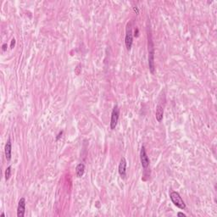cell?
<instances>
[{
	"label": "cell",
	"mask_w": 217,
	"mask_h": 217,
	"mask_svg": "<svg viewBox=\"0 0 217 217\" xmlns=\"http://www.w3.org/2000/svg\"><path fill=\"white\" fill-rule=\"evenodd\" d=\"M170 199H171V201H172V203H173L177 207H178L179 209H181V210L186 209V204L184 203L183 199L182 198L180 194H178L177 192H175V191L170 192Z\"/></svg>",
	"instance_id": "cell-1"
},
{
	"label": "cell",
	"mask_w": 217,
	"mask_h": 217,
	"mask_svg": "<svg viewBox=\"0 0 217 217\" xmlns=\"http://www.w3.org/2000/svg\"><path fill=\"white\" fill-rule=\"evenodd\" d=\"M132 42H133V35H132V31H131V23L127 24V30H126V37H125V44H126V47L128 50H130L131 45H132Z\"/></svg>",
	"instance_id": "cell-2"
},
{
	"label": "cell",
	"mask_w": 217,
	"mask_h": 217,
	"mask_svg": "<svg viewBox=\"0 0 217 217\" xmlns=\"http://www.w3.org/2000/svg\"><path fill=\"white\" fill-rule=\"evenodd\" d=\"M119 115H120V110L119 107L115 105L114 107L112 113H111V119H110V128L111 130H115V127L118 123V120H119Z\"/></svg>",
	"instance_id": "cell-3"
},
{
	"label": "cell",
	"mask_w": 217,
	"mask_h": 217,
	"mask_svg": "<svg viewBox=\"0 0 217 217\" xmlns=\"http://www.w3.org/2000/svg\"><path fill=\"white\" fill-rule=\"evenodd\" d=\"M148 66H149V70L152 73L154 72V49L153 48V44L151 43L150 44H148Z\"/></svg>",
	"instance_id": "cell-4"
},
{
	"label": "cell",
	"mask_w": 217,
	"mask_h": 217,
	"mask_svg": "<svg viewBox=\"0 0 217 217\" xmlns=\"http://www.w3.org/2000/svg\"><path fill=\"white\" fill-rule=\"evenodd\" d=\"M140 160H141V164H142V166L144 169H147L148 165H149V160L147 154H146V150H145V148L143 146L141 148L140 152Z\"/></svg>",
	"instance_id": "cell-5"
},
{
	"label": "cell",
	"mask_w": 217,
	"mask_h": 217,
	"mask_svg": "<svg viewBox=\"0 0 217 217\" xmlns=\"http://www.w3.org/2000/svg\"><path fill=\"white\" fill-rule=\"evenodd\" d=\"M25 211H26V199L25 198H21L17 207V216L23 217L25 215Z\"/></svg>",
	"instance_id": "cell-6"
},
{
	"label": "cell",
	"mask_w": 217,
	"mask_h": 217,
	"mask_svg": "<svg viewBox=\"0 0 217 217\" xmlns=\"http://www.w3.org/2000/svg\"><path fill=\"white\" fill-rule=\"evenodd\" d=\"M119 173L122 177H125L127 175V161L124 157L121 158L119 164Z\"/></svg>",
	"instance_id": "cell-7"
},
{
	"label": "cell",
	"mask_w": 217,
	"mask_h": 217,
	"mask_svg": "<svg viewBox=\"0 0 217 217\" xmlns=\"http://www.w3.org/2000/svg\"><path fill=\"white\" fill-rule=\"evenodd\" d=\"M11 149H12V146H11V141L9 138L7 141L6 144H5V148H4V153H5V157L8 161H10L11 159Z\"/></svg>",
	"instance_id": "cell-8"
},
{
	"label": "cell",
	"mask_w": 217,
	"mask_h": 217,
	"mask_svg": "<svg viewBox=\"0 0 217 217\" xmlns=\"http://www.w3.org/2000/svg\"><path fill=\"white\" fill-rule=\"evenodd\" d=\"M164 116V109L161 104H159L156 107V112H155V118L158 122H161L163 120Z\"/></svg>",
	"instance_id": "cell-9"
},
{
	"label": "cell",
	"mask_w": 217,
	"mask_h": 217,
	"mask_svg": "<svg viewBox=\"0 0 217 217\" xmlns=\"http://www.w3.org/2000/svg\"><path fill=\"white\" fill-rule=\"evenodd\" d=\"M84 171H85V165L83 164H79L76 168V174L77 177H81L83 176Z\"/></svg>",
	"instance_id": "cell-10"
},
{
	"label": "cell",
	"mask_w": 217,
	"mask_h": 217,
	"mask_svg": "<svg viewBox=\"0 0 217 217\" xmlns=\"http://www.w3.org/2000/svg\"><path fill=\"white\" fill-rule=\"evenodd\" d=\"M10 174H11V167L9 166L5 170V180H9L10 177Z\"/></svg>",
	"instance_id": "cell-11"
},
{
	"label": "cell",
	"mask_w": 217,
	"mask_h": 217,
	"mask_svg": "<svg viewBox=\"0 0 217 217\" xmlns=\"http://www.w3.org/2000/svg\"><path fill=\"white\" fill-rule=\"evenodd\" d=\"M15 45V39L13 38V39L11 40V45H10V48H13Z\"/></svg>",
	"instance_id": "cell-12"
},
{
	"label": "cell",
	"mask_w": 217,
	"mask_h": 217,
	"mask_svg": "<svg viewBox=\"0 0 217 217\" xmlns=\"http://www.w3.org/2000/svg\"><path fill=\"white\" fill-rule=\"evenodd\" d=\"M177 215L178 216H183V217H186V215L183 214V213H182V212H178L177 213Z\"/></svg>",
	"instance_id": "cell-13"
},
{
	"label": "cell",
	"mask_w": 217,
	"mask_h": 217,
	"mask_svg": "<svg viewBox=\"0 0 217 217\" xmlns=\"http://www.w3.org/2000/svg\"><path fill=\"white\" fill-rule=\"evenodd\" d=\"M62 134H63V131H60V133H59V135H58V137H56L57 140H59V139H60V137H61V136H62Z\"/></svg>",
	"instance_id": "cell-14"
},
{
	"label": "cell",
	"mask_w": 217,
	"mask_h": 217,
	"mask_svg": "<svg viewBox=\"0 0 217 217\" xmlns=\"http://www.w3.org/2000/svg\"><path fill=\"white\" fill-rule=\"evenodd\" d=\"M6 49H7V44H4L3 45V51H6Z\"/></svg>",
	"instance_id": "cell-15"
},
{
	"label": "cell",
	"mask_w": 217,
	"mask_h": 217,
	"mask_svg": "<svg viewBox=\"0 0 217 217\" xmlns=\"http://www.w3.org/2000/svg\"><path fill=\"white\" fill-rule=\"evenodd\" d=\"M1 216H3V217H4V216H5V215L3 214V213H2V214H1Z\"/></svg>",
	"instance_id": "cell-16"
}]
</instances>
